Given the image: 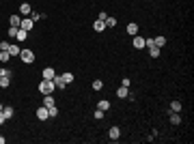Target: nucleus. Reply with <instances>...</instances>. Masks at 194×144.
<instances>
[{
  "mask_svg": "<svg viewBox=\"0 0 194 144\" xmlns=\"http://www.w3.org/2000/svg\"><path fill=\"white\" fill-rule=\"evenodd\" d=\"M9 58H11V54H9V52H2V49H0V62H9Z\"/></svg>",
  "mask_w": 194,
  "mask_h": 144,
  "instance_id": "obj_24",
  "label": "nucleus"
},
{
  "mask_svg": "<svg viewBox=\"0 0 194 144\" xmlns=\"http://www.w3.org/2000/svg\"><path fill=\"white\" fill-rule=\"evenodd\" d=\"M54 75H56V69H52V67L43 69V80H54Z\"/></svg>",
  "mask_w": 194,
  "mask_h": 144,
  "instance_id": "obj_8",
  "label": "nucleus"
},
{
  "mask_svg": "<svg viewBox=\"0 0 194 144\" xmlns=\"http://www.w3.org/2000/svg\"><path fill=\"white\" fill-rule=\"evenodd\" d=\"M20 58H22V62L30 65V62H35V52L33 49H22L20 52Z\"/></svg>",
  "mask_w": 194,
  "mask_h": 144,
  "instance_id": "obj_2",
  "label": "nucleus"
},
{
  "mask_svg": "<svg viewBox=\"0 0 194 144\" xmlns=\"http://www.w3.org/2000/svg\"><path fill=\"white\" fill-rule=\"evenodd\" d=\"M2 75H7V78H11V69H0V78Z\"/></svg>",
  "mask_w": 194,
  "mask_h": 144,
  "instance_id": "obj_31",
  "label": "nucleus"
},
{
  "mask_svg": "<svg viewBox=\"0 0 194 144\" xmlns=\"http://www.w3.org/2000/svg\"><path fill=\"white\" fill-rule=\"evenodd\" d=\"M15 35H17V28H13V26H11V28H9V37H13V39H15Z\"/></svg>",
  "mask_w": 194,
  "mask_h": 144,
  "instance_id": "obj_32",
  "label": "nucleus"
},
{
  "mask_svg": "<svg viewBox=\"0 0 194 144\" xmlns=\"http://www.w3.org/2000/svg\"><path fill=\"white\" fill-rule=\"evenodd\" d=\"M104 24H106V28H114V26H117V19H114V17H106Z\"/></svg>",
  "mask_w": 194,
  "mask_h": 144,
  "instance_id": "obj_20",
  "label": "nucleus"
},
{
  "mask_svg": "<svg viewBox=\"0 0 194 144\" xmlns=\"http://www.w3.org/2000/svg\"><path fill=\"white\" fill-rule=\"evenodd\" d=\"M37 118H39V121H48V118H50V114H48V108H46V105L37 108Z\"/></svg>",
  "mask_w": 194,
  "mask_h": 144,
  "instance_id": "obj_5",
  "label": "nucleus"
},
{
  "mask_svg": "<svg viewBox=\"0 0 194 144\" xmlns=\"http://www.w3.org/2000/svg\"><path fill=\"white\" fill-rule=\"evenodd\" d=\"M20 52H22V49L17 48V45H9V54H11V56H20Z\"/></svg>",
  "mask_w": 194,
  "mask_h": 144,
  "instance_id": "obj_23",
  "label": "nucleus"
},
{
  "mask_svg": "<svg viewBox=\"0 0 194 144\" xmlns=\"http://www.w3.org/2000/svg\"><path fill=\"white\" fill-rule=\"evenodd\" d=\"M15 39H17V41H26V39H28V32H26V30H22V28H17Z\"/></svg>",
  "mask_w": 194,
  "mask_h": 144,
  "instance_id": "obj_13",
  "label": "nucleus"
},
{
  "mask_svg": "<svg viewBox=\"0 0 194 144\" xmlns=\"http://www.w3.org/2000/svg\"><path fill=\"white\" fill-rule=\"evenodd\" d=\"M63 80H65V84H71L76 78H73V73H71V71H67V73H63Z\"/></svg>",
  "mask_w": 194,
  "mask_h": 144,
  "instance_id": "obj_17",
  "label": "nucleus"
},
{
  "mask_svg": "<svg viewBox=\"0 0 194 144\" xmlns=\"http://www.w3.org/2000/svg\"><path fill=\"white\" fill-rule=\"evenodd\" d=\"M101 88H104V82H101V80H95V82H93V91H101Z\"/></svg>",
  "mask_w": 194,
  "mask_h": 144,
  "instance_id": "obj_28",
  "label": "nucleus"
},
{
  "mask_svg": "<svg viewBox=\"0 0 194 144\" xmlns=\"http://www.w3.org/2000/svg\"><path fill=\"white\" fill-rule=\"evenodd\" d=\"M54 103H56V101H54V97H52V95H46V99H43V105H46V108H50V105H54Z\"/></svg>",
  "mask_w": 194,
  "mask_h": 144,
  "instance_id": "obj_22",
  "label": "nucleus"
},
{
  "mask_svg": "<svg viewBox=\"0 0 194 144\" xmlns=\"http://www.w3.org/2000/svg\"><path fill=\"white\" fill-rule=\"evenodd\" d=\"M97 110H101V112H106V110H110V101H106V99H101V101L97 103Z\"/></svg>",
  "mask_w": 194,
  "mask_h": 144,
  "instance_id": "obj_14",
  "label": "nucleus"
},
{
  "mask_svg": "<svg viewBox=\"0 0 194 144\" xmlns=\"http://www.w3.org/2000/svg\"><path fill=\"white\" fill-rule=\"evenodd\" d=\"M95 118H97V121H101V118H104V112H101V110H97V112H95Z\"/></svg>",
  "mask_w": 194,
  "mask_h": 144,
  "instance_id": "obj_33",
  "label": "nucleus"
},
{
  "mask_svg": "<svg viewBox=\"0 0 194 144\" xmlns=\"http://www.w3.org/2000/svg\"><path fill=\"white\" fill-rule=\"evenodd\" d=\"M9 24H11L13 28H20V24H22V17H20V15H11V17H9Z\"/></svg>",
  "mask_w": 194,
  "mask_h": 144,
  "instance_id": "obj_9",
  "label": "nucleus"
},
{
  "mask_svg": "<svg viewBox=\"0 0 194 144\" xmlns=\"http://www.w3.org/2000/svg\"><path fill=\"white\" fill-rule=\"evenodd\" d=\"M2 108H4V105H2V103H0V112H2Z\"/></svg>",
  "mask_w": 194,
  "mask_h": 144,
  "instance_id": "obj_36",
  "label": "nucleus"
},
{
  "mask_svg": "<svg viewBox=\"0 0 194 144\" xmlns=\"http://www.w3.org/2000/svg\"><path fill=\"white\" fill-rule=\"evenodd\" d=\"M170 123H173V125H179V123H181L179 112H170Z\"/></svg>",
  "mask_w": 194,
  "mask_h": 144,
  "instance_id": "obj_16",
  "label": "nucleus"
},
{
  "mask_svg": "<svg viewBox=\"0 0 194 144\" xmlns=\"http://www.w3.org/2000/svg\"><path fill=\"white\" fill-rule=\"evenodd\" d=\"M127 95H130V91H127V86H121V88H117V97H119V99H125Z\"/></svg>",
  "mask_w": 194,
  "mask_h": 144,
  "instance_id": "obj_12",
  "label": "nucleus"
},
{
  "mask_svg": "<svg viewBox=\"0 0 194 144\" xmlns=\"http://www.w3.org/2000/svg\"><path fill=\"white\" fill-rule=\"evenodd\" d=\"M2 114H4V118H7V121H9V118H13V108H11V105H4V108H2Z\"/></svg>",
  "mask_w": 194,
  "mask_h": 144,
  "instance_id": "obj_15",
  "label": "nucleus"
},
{
  "mask_svg": "<svg viewBox=\"0 0 194 144\" xmlns=\"http://www.w3.org/2000/svg\"><path fill=\"white\" fill-rule=\"evenodd\" d=\"M108 138H110L112 142H117V140L121 138V129H119V127H110V131H108Z\"/></svg>",
  "mask_w": 194,
  "mask_h": 144,
  "instance_id": "obj_4",
  "label": "nucleus"
},
{
  "mask_svg": "<svg viewBox=\"0 0 194 144\" xmlns=\"http://www.w3.org/2000/svg\"><path fill=\"white\" fill-rule=\"evenodd\" d=\"M9 84H11V78H7V75H2V78H0V86H2V88H7Z\"/></svg>",
  "mask_w": 194,
  "mask_h": 144,
  "instance_id": "obj_25",
  "label": "nucleus"
},
{
  "mask_svg": "<svg viewBox=\"0 0 194 144\" xmlns=\"http://www.w3.org/2000/svg\"><path fill=\"white\" fill-rule=\"evenodd\" d=\"M127 32L130 35H138V24H127Z\"/></svg>",
  "mask_w": 194,
  "mask_h": 144,
  "instance_id": "obj_21",
  "label": "nucleus"
},
{
  "mask_svg": "<svg viewBox=\"0 0 194 144\" xmlns=\"http://www.w3.org/2000/svg\"><path fill=\"white\" fill-rule=\"evenodd\" d=\"M41 17H46V15H41V13H30V19H33V22H39Z\"/></svg>",
  "mask_w": 194,
  "mask_h": 144,
  "instance_id": "obj_29",
  "label": "nucleus"
},
{
  "mask_svg": "<svg viewBox=\"0 0 194 144\" xmlns=\"http://www.w3.org/2000/svg\"><path fill=\"white\" fill-rule=\"evenodd\" d=\"M93 28H95L97 32H101V30H104V28H106V24H104V19H97L95 24H93Z\"/></svg>",
  "mask_w": 194,
  "mask_h": 144,
  "instance_id": "obj_19",
  "label": "nucleus"
},
{
  "mask_svg": "<svg viewBox=\"0 0 194 144\" xmlns=\"http://www.w3.org/2000/svg\"><path fill=\"white\" fill-rule=\"evenodd\" d=\"M39 91H41L43 95H52V93L56 91V86H54V82H52V80H41V84H39Z\"/></svg>",
  "mask_w": 194,
  "mask_h": 144,
  "instance_id": "obj_1",
  "label": "nucleus"
},
{
  "mask_svg": "<svg viewBox=\"0 0 194 144\" xmlns=\"http://www.w3.org/2000/svg\"><path fill=\"white\" fill-rule=\"evenodd\" d=\"M132 43H134V48H136V49H143V48H145V37L134 35V41H132Z\"/></svg>",
  "mask_w": 194,
  "mask_h": 144,
  "instance_id": "obj_6",
  "label": "nucleus"
},
{
  "mask_svg": "<svg viewBox=\"0 0 194 144\" xmlns=\"http://www.w3.org/2000/svg\"><path fill=\"white\" fill-rule=\"evenodd\" d=\"M52 82H54V86H56V88H67V84H65L63 75H58V73L54 75V80H52Z\"/></svg>",
  "mask_w": 194,
  "mask_h": 144,
  "instance_id": "obj_7",
  "label": "nucleus"
},
{
  "mask_svg": "<svg viewBox=\"0 0 194 144\" xmlns=\"http://www.w3.org/2000/svg\"><path fill=\"white\" fill-rule=\"evenodd\" d=\"M35 26V22L30 19V17H22V24H20V28L22 30H26V32H30V28Z\"/></svg>",
  "mask_w": 194,
  "mask_h": 144,
  "instance_id": "obj_3",
  "label": "nucleus"
},
{
  "mask_svg": "<svg viewBox=\"0 0 194 144\" xmlns=\"http://www.w3.org/2000/svg\"><path fill=\"white\" fill-rule=\"evenodd\" d=\"M48 114H50V118H56V116H58V108H56V105H50Z\"/></svg>",
  "mask_w": 194,
  "mask_h": 144,
  "instance_id": "obj_18",
  "label": "nucleus"
},
{
  "mask_svg": "<svg viewBox=\"0 0 194 144\" xmlns=\"http://www.w3.org/2000/svg\"><path fill=\"white\" fill-rule=\"evenodd\" d=\"M153 43H155V48H164V45H166V39H164V37H162V35H157V37H155V39H153Z\"/></svg>",
  "mask_w": 194,
  "mask_h": 144,
  "instance_id": "obj_11",
  "label": "nucleus"
},
{
  "mask_svg": "<svg viewBox=\"0 0 194 144\" xmlns=\"http://www.w3.org/2000/svg\"><path fill=\"white\" fill-rule=\"evenodd\" d=\"M4 123H7V118H4V114L0 112V125H4Z\"/></svg>",
  "mask_w": 194,
  "mask_h": 144,
  "instance_id": "obj_34",
  "label": "nucleus"
},
{
  "mask_svg": "<svg viewBox=\"0 0 194 144\" xmlns=\"http://www.w3.org/2000/svg\"><path fill=\"white\" fill-rule=\"evenodd\" d=\"M0 144H4V138H2V136H0Z\"/></svg>",
  "mask_w": 194,
  "mask_h": 144,
  "instance_id": "obj_35",
  "label": "nucleus"
},
{
  "mask_svg": "<svg viewBox=\"0 0 194 144\" xmlns=\"http://www.w3.org/2000/svg\"><path fill=\"white\" fill-rule=\"evenodd\" d=\"M160 54H162V52H160V48H151V49H149V56H151V58H157Z\"/></svg>",
  "mask_w": 194,
  "mask_h": 144,
  "instance_id": "obj_26",
  "label": "nucleus"
},
{
  "mask_svg": "<svg viewBox=\"0 0 194 144\" xmlns=\"http://www.w3.org/2000/svg\"><path fill=\"white\" fill-rule=\"evenodd\" d=\"M20 13H22V15H30V13H33L30 4H28V2H22V6H20Z\"/></svg>",
  "mask_w": 194,
  "mask_h": 144,
  "instance_id": "obj_10",
  "label": "nucleus"
},
{
  "mask_svg": "<svg viewBox=\"0 0 194 144\" xmlns=\"http://www.w3.org/2000/svg\"><path fill=\"white\" fill-rule=\"evenodd\" d=\"M9 45H11L9 41H0V49H2V52H9Z\"/></svg>",
  "mask_w": 194,
  "mask_h": 144,
  "instance_id": "obj_30",
  "label": "nucleus"
},
{
  "mask_svg": "<svg viewBox=\"0 0 194 144\" xmlns=\"http://www.w3.org/2000/svg\"><path fill=\"white\" fill-rule=\"evenodd\" d=\"M179 110H181V103L179 101H173L170 103V112H179Z\"/></svg>",
  "mask_w": 194,
  "mask_h": 144,
  "instance_id": "obj_27",
  "label": "nucleus"
}]
</instances>
